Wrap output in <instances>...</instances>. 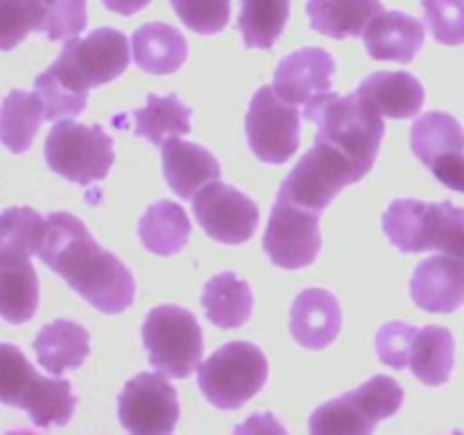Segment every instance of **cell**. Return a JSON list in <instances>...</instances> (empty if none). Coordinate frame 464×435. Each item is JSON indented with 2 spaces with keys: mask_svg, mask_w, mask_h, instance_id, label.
I'll return each instance as SVG.
<instances>
[{
  "mask_svg": "<svg viewBox=\"0 0 464 435\" xmlns=\"http://www.w3.org/2000/svg\"><path fill=\"white\" fill-rule=\"evenodd\" d=\"M44 118L39 93L12 91L0 104V143L14 154L27 152Z\"/></svg>",
  "mask_w": 464,
  "mask_h": 435,
  "instance_id": "29",
  "label": "cell"
},
{
  "mask_svg": "<svg viewBox=\"0 0 464 435\" xmlns=\"http://www.w3.org/2000/svg\"><path fill=\"white\" fill-rule=\"evenodd\" d=\"M36 245L21 236H0V317L12 324L32 320L39 308V276L30 256Z\"/></svg>",
  "mask_w": 464,
  "mask_h": 435,
  "instance_id": "16",
  "label": "cell"
},
{
  "mask_svg": "<svg viewBox=\"0 0 464 435\" xmlns=\"http://www.w3.org/2000/svg\"><path fill=\"white\" fill-rule=\"evenodd\" d=\"M202 306L207 311L208 322L220 329H238L252 315V288L234 272H222V275L213 276L204 288Z\"/></svg>",
  "mask_w": 464,
  "mask_h": 435,
  "instance_id": "26",
  "label": "cell"
},
{
  "mask_svg": "<svg viewBox=\"0 0 464 435\" xmlns=\"http://www.w3.org/2000/svg\"><path fill=\"white\" fill-rule=\"evenodd\" d=\"M267 381V358L256 344L236 340L199 362L198 385L204 397L220 411H236Z\"/></svg>",
  "mask_w": 464,
  "mask_h": 435,
  "instance_id": "5",
  "label": "cell"
},
{
  "mask_svg": "<svg viewBox=\"0 0 464 435\" xmlns=\"http://www.w3.org/2000/svg\"><path fill=\"white\" fill-rule=\"evenodd\" d=\"M131 57L140 71L168 75L186 62L188 44L177 27L168 23H148L131 36Z\"/></svg>",
  "mask_w": 464,
  "mask_h": 435,
  "instance_id": "23",
  "label": "cell"
},
{
  "mask_svg": "<svg viewBox=\"0 0 464 435\" xmlns=\"http://www.w3.org/2000/svg\"><path fill=\"white\" fill-rule=\"evenodd\" d=\"M313 30L334 39L362 36L374 16L383 12L381 0H308Z\"/></svg>",
  "mask_w": 464,
  "mask_h": 435,
  "instance_id": "25",
  "label": "cell"
},
{
  "mask_svg": "<svg viewBox=\"0 0 464 435\" xmlns=\"http://www.w3.org/2000/svg\"><path fill=\"white\" fill-rule=\"evenodd\" d=\"M370 57L408 63L424 45V25L403 12H381L362 32Z\"/></svg>",
  "mask_w": 464,
  "mask_h": 435,
  "instance_id": "21",
  "label": "cell"
},
{
  "mask_svg": "<svg viewBox=\"0 0 464 435\" xmlns=\"http://www.w3.org/2000/svg\"><path fill=\"white\" fill-rule=\"evenodd\" d=\"M130 57L127 36L113 27H100L84 39L66 41L50 71L66 89L89 95L93 86L121 77L130 66Z\"/></svg>",
  "mask_w": 464,
  "mask_h": 435,
  "instance_id": "6",
  "label": "cell"
},
{
  "mask_svg": "<svg viewBox=\"0 0 464 435\" xmlns=\"http://www.w3.org/2000/svg\"><path fill=\"white\" fill-rule=\"evenodd\" d=\"M190 107L179 102L177 95H148V104L131 113L134 118V134L143 136L150 143L159 145L166 136H184L190 131Z\"/></svg>",
  "mask_w": 464,
  "mask_h": 435,
  "instance_id": "30",
  "label": "cell"
},
{
  "mask_svg": "<svg viewBox=\"0 0 464 435\" xmlns=\"http://www.w3.org/2000/svg\"><path fill=\"white\" fill-rule=\"evenodd\" d=\"M199 227L218 243L240 245L254 236L258 227V207L240 190L211 181L193 199Z\"/></svg>",
  "mask_w": 464,
  "mask_h": 435,
  "instance_id": "15",
  "label": "cell"
},
{
  "mask_svg": "<svg viewBox=\"0 0 464 435\" xmlns=\"http://www.w3.org/2000/svg\"><path fill=\"white\" fill-rule=\"evenodd\" d=\"M411 297L429 313H453L464 304V258L451 254L424 258L411 279Z\"/></svg>",
  "mask_w": 464,
  "mask_h": 435,
  "instance_id": "18",
  "label": "cell"
},
{
  "mask_svg": "<svg viewBox=\"0 0 464 435\" xmlns=\"http://www.w3.org/2000/svg\"><path fill=\"white\" fill-rule=\"evenodd\" d=\"M426 25L438 44H464V0H421Z\"/></svg>",
  "mask_w": 464,
  "mask_h": 435,
  "instance_id": "36",
  "label": "cell"
},
{
  "mask_svg": "<svg viewBox=\"0 0 464 435\" xmlns=\"http://www.w3.org/2000/svg\"><path fill=\"white\" fill-rule=\"evenodd\" d=\"M415 335L417 329L406 322H388L385 326H381V331L376 334V352H379L381 361L394 370L408 367Z\"/></svg>",
  "mask_w": 464,
  "mask_h": 435,
  "instance_id": "37",
  "label": "cell"
},
{
  "mask_svg": "<svg viewBox=\"0 0 464 435\" xmlns=\"http://www.w3.org/2000/svg\"><path fill=\"white\" fill-rule=\"evenodd\" d=\"M102 5L109 9V12L122 14V16H131V14L148 7L150 0H102Z\"/></svg>",
  "mask_w": 464,
  "mask_h": 435,
  "instance_id": "38",
  "label": "cell"
},
{
  "mask_svg": "<svg viewBox=\"0 0 464 435\" xmlns=\"http://www.w3.org/2000/svg\"><path fill=\"white\" fill-rule=\"evenodd\" d=\"M181 23L198 34H218L231 16V0H170Z\"/></svg>",
  "mask_w": 464,
  "mask_h": 435,
  "instance_id": "34",
  "label": "cell"
},
{
  "mask_svg": "<svg viewBox=\"0 0 464 435\" xmlns=\"http://www.w3.org/2000/svg\"><path fill=\"white\" fill-rule=\"evenodd\" d=\"M401 403L403 388L392 376H372L361 388L317 408L308 429L315 435H370L374 426L392 417Z\"/></svg>",
  "mask_w": 464,
  "mask_h": 435,
  "instance_id": "7",
  "label": "cell"
},
{
  "mask_svg": "<svg viewBox=\"0 0 464 435\" xmlns=\"http://www.w3.org/2000/svg\"><path fill=\"white\" fill-rule=\"evenodd\" d=\"M247 140L252 152L266 163H285L299 148L302 116L297 104H290L275 91V86H263L256 91L249 104Z\"/></svg>",
  "mask_w": 464,
  "mask_h": 435,
  "instance_id": "11",
  "label": "cell"
},
{
  "mask_svg": "<svg viewBox=\"0 0 464 435\" xmlns=\"http://www.w3.org/2000/svg\"><path fill=\"white\" fill-rule=\"evenodd\" d=\"M166 374L143 372L127 381L118 397V417L131 435H170L179 421L177 390Z\"/></svg>",
  "mask_w": 464,
  "mask_h": 435,
  "instance_id": "13",
  "label": "cell"
},
{
  "mask_svg": "<svg viewBox=\"0 0 464 435\" xmlns=\"http://www.w3.org/2000/svg\"><path fill=\"white\" fill-rule=\"evenodd\" d=\"M290 0H243L238 30L247 48L270 50L288 21Z\"/></svg>",
  "mask_w": 464,
  "mask_h": 435,
  "instance_id": "31",
  "label": "cell"
},
{
  "mask_svg": "<svg viewBox=\"0 0 464 435\" xmlns=\"http://www.w3.org/2000/svg\"><path fill=\"white\" fill-rule=\"evenodd\" d=\"M304 116L317 125V140L335 145L353 161L372 170L383 140L385 125L370 100L362 98L358 91L344 98L331 91L315 109Z\"/></svg>",
  "mask_w": 464,
  "mask_h": 435,
  "instance_id": "4",
  "label": "cell"
},
{
  "mask_svg": "<svg viewBox=\"0 0 464 435\" xmlns=\"http://www.w3.org/2000/svg\"><path fill=\"white\" fill-rule=\"evenodd\" d=\"M150 365L172 379H186L202 362L204 335L195 315L175 304L152 308L143 322Z\"/></svg>",
  "mask_w": 464,
  "mask_h": 435,
  "instance_id": "8",
  "label": "cell"
},
{
  "mask_svg": "<svg viewBox=\"0 0 464 435\" xmlns=\"http://www.w3.org/2000/svg\"><path fill=\"white\" fill-rule=\"evenodd\" d=\"M453 361H456V340L451 331L442 326L417 329L408 367L421 383L430 388L447 383L453 372Z\"/></svg>",
  "mask_w": 464,
  "mask_h": 435,
  "instance_id": "27",
  "label": "cell"
},
{
  "mask_svg": "<svg viewBox=\"0 0 464 435\" xmlns=\"http://www.w3.org/2000/svg\"><path fill=\"white\" fill-rule=\"evenodd\" d=\"M263 247L270 261L285 270L311 266L322 247L320 211L299 207L279 193L272 207Z\"/></svg>",
  "mask_w": 464,
  "mask_h": 435,
  "instance_id": "12",
  "label": "cell"
},
{
  "mask_svg": "<svg viewBox=\"0 0 464 435\" xmlns=\"http://www.w3.org/2000/svg\"><path fill=\"white\" fill-rule=\"evenodd\" d=\"M343 315L335 295L324 288H308L290 308V334L302 347L324 349L338 338Z\"/></svg>",
  "mask_w": 464,
  "mask_h": 435,
  "instance_id": "19",
  "label": "cell"
},
{
  "mask_svg": "<svg viewBox=\"0 0 464 435\" xmlns=\"http://www.w3.org/2000/svg\"><path fill=\"white\" fill-rule=\"evenodd\" d=\"M411 148L447 188L464 193V130L444 111H429L411 130Z\"/></svg>",
  "mask_w": 464,
  "mask_h": 435,
  "instance_id": "14",
  "label": "cell"
},
{
  "mask_svg": "<svg viewBox=\"0 0 464 435\" xmlns=\"http://www.w3.org/2000/svg\"><path fill=\"white\" fill-rule=\"evenodd\" d=\"M0 403L21 408L32 424L50 429L71 421L77 397L68 381L41 376L16 344L0 343Z\"/></svg>",
  "mask_w": 464,
  "mask_h": 435,
  "instance_id": "3",
  "label": "cell"
},
{
  "mask_svg": "<svg viewBox=\"0 0 464 435\" xmlns=\"http://www.w3.org/2000/svg\"><path fill=\"white\" fill-rule=\"evenodd\" d=\"M45 161L63 179L89 186L111 170V136L100 125H80L72 118H62L45 139Z\"/></svg>",
  "mask_w": 464,
  "mask_h": 435,
  "instance_id": "10",
  "label": "cell"
},
{
  "mask_svg": "<svg viewBox=\"0 0 464 435\" xmlns=\"http://www.w3.org/2000/svg\"><path fill=\"white\" fill-rule=\"evenodd\" d=\"M139 236L145 249L152 254L172 256L188 243L190 218L179 204L161 199L145 208L143 218L139 220Z\"/></svg>",
  "mask_w": 464,
  "mask_h": 435,
  "instance_id": "28",
  "label": "cell"
},
{
  "mask_svg": "<svg viewBox=\"0 0 464 435\" xmlns=\"http://www.w3.org/2000/svg\"><path fill=\"white\" fill-rule=\"evenodd\" d=\"M41 32L50 41H71L86 27V0H44Z\"/></svg>",
  "mask_w": 464,
  "mask_h": 435,
  "instance_id": "35",
  "label": "cell"
},
{
  "mask_svg": "<svg viewBox=\"0 0 464 435\" xmlns=\"http://www.w3.org/2000/svg\"><path fill=\"white\" fill-rule=\"evenodd\" d=\"M334 72L335 62L324 48H302L281 59L272 86L285 102L302 104L308 113L331 93Z\"/></svg>",
  "mask_w": 464,
  "mask_h": 435,
  "instance_id": "17",
  "label": "cell"
},
{
  "mask_svg": "<svg viewBox=\"0 0 464 435\" xmlns=\"http://www.w3.org/2000/svg\"><path fill=\"white\" fill-rule=\"evenodd\" d=\"M383 231L403 254L440 252L464 258V208L451 202L394 199L383 213Z\"/></svg>",
  "mask_w": 464,
  "mask_h": 435,
  "instance_id": "2",
  "label": "cell"
},
{
  "mask_svg": "<svg viewBox=\"0 0 464 435\" xmlns=\"http://www.w3.org/2000/svg\"><path fill=\"white\" fill-rule=\"evenodd\" d=\"M89 352V331L71 320L50 322L34 340L36 358L53 376H62L66 370H77Z\"/></svg>",
  "mask_w": 464,
  "mask_h": 435,
  "instance_id": "24",
  "label": "cell"
},
{
  "mask_svg": "<svg viewBox=\"0 0 464 435\" xmlns=\"http://www.w3.org/2000/svg\"><path fill=\"white\" fill-rule=\"evenodd\" d=\"M356 91L374 104L381 116L394 118V121L417 116L426 98L421 82L403 71L372 72Z\"/></svg>",
  "mask_w": 464,
  "mask_h": 435,
  "instance_id": "22",
  "label": "cell"
},
{
  "mask_svg": "<svg viewBox=\"0 0 464 435\" xmlns=\"http://www.w3.org/2000/svg\"><path fill=\"white\" fill-rule=\"evenodd\" d=\"M44 0H0V50H12L30 32H41Z\"/></svg>",
  "mask_w": 464,
  "mask_h": 435,
  "instance_id": "32",
  "label": "cell"
},
{
  "mask_svg": "<svg viewBox=\"0 0 464 435\" xmlns=\"http://www.w3.org/2000/svg\"><path fill=\"white\" fill-rule=\"evenodd\" d=\"M163 175L168 186L181 199H190L202 186L220 179V163L198 143H186L179 136H170L161 143Z\"/></svg>",
  "mask_w": 464,
  "mask_h": 435,
  "instance_id": "20",
  "label": "cell"
},
{
  "mask_svg": "<svg viewBox=\"0 0 464 435\" xmlns=\"http://www.w3.org/2000/svg\"><path fill=\"white\" fill-rule=\"evenodd\" d=\"M370 172L362 163L338 150L326 140H317L302 157V161L290 170L281 184L279 193L293 199L295 204L313 211H322L335 199L344 186L361 181Z\"/></svg>",
  "mask_w": 464,
  "mask_h": 435,
  "instance_id": "9",
  "label": "cell"
},
{
  "mask_svg": "<svg viewBox=\"0 0 464 435\" xmlns=\"http://www.w3.org/2000/svg\"><path fill=\"white\" fill-rule=\"evenodd\" d=\"M34 91L39 93L41 102H44L45 121H62V118L80 116L86 107V100H89V95L75 93V91L66 89V86L53 75L50 68L36 77Z\"/></svg>",
  "mask_w": 464,
  "mask_h": 435,
  "instance_id": "33",
  "label": "cell"
},
{
  "mask_svg": "<svg viewBox=\"0 0 464 435\" xmlns=\"http://www.w3.org/2000/svg\"><path fill=\"white\" fill-rule=\"evenodd\" d=\"M36 256L80 297L107 315L122 313L134 304L136 281L131 272L121 258L100 247L72 213L57 211L45 218Z\"/></svg>",
  "mask_w": 464,
  "mask_h": 435,
  "instance_id": "1",
  "label": "cell"
}]
</instances>
